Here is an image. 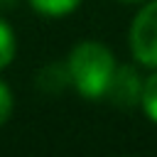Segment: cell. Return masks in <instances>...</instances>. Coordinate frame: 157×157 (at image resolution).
<instances>
[{
    "instance_id": "3957f363",
    "label": "cell",
    "mask_w": 157,
    "mask_h": 157,
    "mask_svg": "<svg viewBox=\"0 0 157 157\" xmlns=\"http://www.w3.org/2000/svg\"><path fill=\"white\" fill-rule=\"evenodd\" d=\"M142 86H145V81L140 78V74L132 66H118L115 74H113V81H110V86L105 91V96L115 105L132 108L142 98Z\"/></svg>"
},
{
    "instance_id": "7a4b0ae2",
    "label": "cell",
    "mask_w": 157,
    "mask_h": 157,
    "mask_svg": "<svg viewBox=\"0 0 157 157\" xmlns=\"http://www.w3.org/2000/svg\"><path fill=\"white\" fill-rule=\"evenodd\" d=\"M130 52L150 69H157V0L145 2L130 25Z\"/></svg>"
},
{
    "instance_id": "8992f818",
    "label": "cell",
    "mask_w": 157,
    "mask_h": 157,
    "mask_svg": "<svg viewBox=\"0 0 157 157\" xmlns=\"http://www.w3.org/2000/svg\"><path fill=\"white\" fill-rule=\"evenodd\" d=\"M15 32L12 27L0 17V69L10 66V61L15 59Z\"/></svg>"
},
{
    "instance_id": "277c9868",
    "label": "cell",
    "mask_w": 157,
    "mask_h": 157,
    "mask_svg": "<svg viewBox=\"0 0 157 157\" xmlns=\"http://www.w3.org/2000/svg\"><path fill=\"white\" fill-rule=\"evenodd\" d=\"M29 5L39 12V15H47V17H61V15H69L74 12L81 0H29Z\"/></svg>"
},
{
    "instance_id": "ba28073f",
    "label": "cell",
    "mask_w": 157,
    "mask_h": 157,
    "mask_svg": "<svg viewBox=\"0 0 157 157\" xmlns=\"http://www.w3.org/2000/svg\"><path fill=\"white\" fill-rule=\"evenodd\" d=\"M123 2H142V0H123Z\"/></svg>"
},
{
    "instance_id": "5b68a950",
    "label": "cell",
    "mask_w": 157,
    "mask_h": 157,
    "mask_svg": "<svg viewBox=\"0 0 157 157\" xmlns=\"http://www.w3.org/2000/svg\"><path fill=\"white\" fill-rule=\"evenodd\" d=\"M140 105H142L145 115H147L152 123H157V71H155L152 76H147V78H145Z\"/></svg>"
},
{
    "instance_id": "6da1fadb",
    "label": "cell",
    "mask_w": 157,
    "mask_h": 157,
    "mask_svg": "<svg viewBox=\"0 0 157 157\" xmlns=\"http://www.w3.org/2000/svg\"><path fill=\"white\" fill-rule=\"evenodd\" d=\"M66 69H69L74 88L83 98L98 101L105 96L118 64H115L113 52L105 44H101L96 39H86L71 49V54L66 59Z\"/></svg>"
},
{
    "instance_id": "52a82bcc",
    "label": "cell",
    "mask_w": 157,
    "mask_h": 157,
    "mask_svg": "<svg viewBox=\"0 0 157 157\" xmlns=\"http://www.w3.org/2000/svg\"><path fill=\"white\" fill-rule=\"evenodd\" d=\"M12 91L5 81H0V125L7 123V118L12 115Z\"/></svg>"
}]
</instances>
